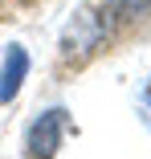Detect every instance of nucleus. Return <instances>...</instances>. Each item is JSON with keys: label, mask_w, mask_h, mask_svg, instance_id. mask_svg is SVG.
<instances>
[{"label": "nucleus", "mask_w": 151, "mask_h": 159, "mask_svg": "<svg viewBox=\"0 0 151 159\" xmlns=\"http://www.w3.org/2000/svg\"><path fill=\"white\" fill-rule=\"evenodd\" d=\"M62 139H66V110L53 106V110H41L33 122H29L25 151L29 155H57L62 151Z\"/></svg>", "instance_id": "f257e3e1"}, {"label": "nucleus", "mask_w": 151, "mask_h": 159, "mask_svg": "<svg viewBox=\"0 0 151 159\" xmlns=\"http://www.w3.org/2000/svg\"><path fill=\"white\" fill-rule=\"evenodd\" d=\"M139 110H143V118H147V126H151V82H147L143 94H139Z\"/></svg>", "instance_id": "20e7f679"}, {"label": "nucleus", "mask_w": 151, "mask_h": 159, "mask_svg": "<svg viewBox=\"0 0 151 159\" xmlns=\"http://www.w3.org/2000/svg\"><path fill=\"white\" fill-rule=\"evenodd\" d=\"M25 74H29V53H25V45H8L4 66H0V102H12L16 94H21Z\"/></svg>", "instance_id": "f03ea898"}, {"label": "nucleus", "mask_w": 151, "mask_h": 159, "mask_svg": "<svg viewBox=\"0 0 151 159\" xmlns=\"http://www.w3.org/2000/svg\"><path fill=\"white\" fill-rule=\"evenodd\" d=\"M151 8V0H118V16H139Z\"/></svg>", "instance_id": "7ed1b4c3"}]
</instances>
